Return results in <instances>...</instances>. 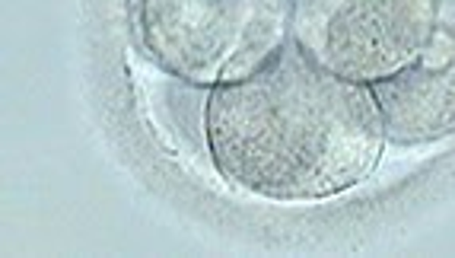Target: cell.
<instances>
[{"mask_svg": "<svg viewBox=\"0 0 455 258\" xmlns=\"http://www.w3.org/2000/svg\"><path fill=\"white\" fill-rule=\"evenodd\" d=\"M204 131L223 179L271 201L354 189L388 141L372 86L319 68L293 38L251 77L213 86Z\"/></svg>", "mask_w": 455, "mask_h": 258, "instance_id": "1", "label": "cell"}, {"mask_svg": "<svg viewBox=\"0 0 455 258\" xmlns=\"http://www.w3.org/2000/svg\"><path fill=\"white\" fill-rule=\"evenodd\" d=\"M290 0H131L137 45L191 86L251 77L290 42Z\"/></svg>", "mask_w": 455, "mask_h": 258, "instance_id": "2", "label": "cell"}, {"mask_svg": "<svg viewBox=\"0 0 455 258\" xmlns=\"http://www.w3.org/2000/svg\"><path fill=\"white\" fill-rule=\"evenodd\" d=\"M443 0H290L299 52L354 84H379L427 48Z\"/></svg>", "mask_w": 455, "mask_h": 258, "instance_id": "3", "label": "cell"}, {"mask_svg": "<svg viewBox=\"0 0 455 258\" xmlns=\"http://www.w3.org/2000/svg\"><path fill=\"white\" fill-rule=\"evenodd\" d=\"M386 137L398 147L455 134V0H443L427 48L388 80L372 84Z\"/></svg>", "mask_w": 455, "mask_h": 258, "instance_id": "4", "label": "cell"}]
</instances>
